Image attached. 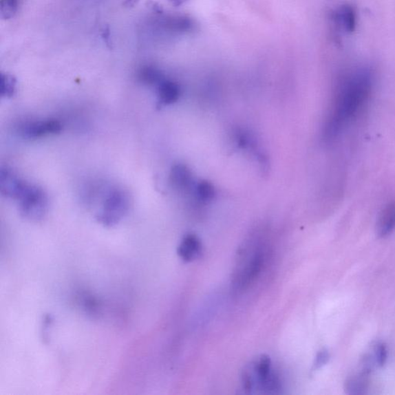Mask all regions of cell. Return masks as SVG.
I'll return each instance as SVG.
<instances>
[{
  "label": "cell",
  "instance_id": "cell-19",
  "mask_svg": "<svg viewBox=\"0 0 395 395\" xmlns=\"http://www.w3.org/2000/svg\"><path fill=\"white\" fill-rule=\"evenodd\" d=\"M101 36L102 39H103L104 42L106 43L107 47L112 49V41L109 28L106 27L103 30H102Z\"/></svg>",
  "mask_w": 395,
  "mask_h": 395
},
{
  "label": "cell",
  "instance_id": "cell-2",
  "mask_svg": "<svg viewBox=\"0 0 395 395\" xmlns=\"http://www.w3.org/2000/svg\"><path fill=\"white\" fill-rule=\"evenodd\" d=\"M244 390L253 394L260 392L266 394L281 392L283 383L280 376L273 367L268 356L262 355L248 366L243 374Z\"/></svg>",
  "mask_w": 395,
  "mask_h": 395
},
{
  "label": "cell",
  "instance_id": "cell-4",
  "mask_svg": "<svg viewBox=\"0 0 395 395\" xmlns=\"http://www.w3.org/2000/svg\"><path fill=\"white\" fill-rule=\"evenodd\" d=\"M129 196L122 189L114 188L108 191L96 218L101 225L112 227L118 224L129 213Z\"/></svg>",
  "mask_w": 395,
  "mask_h": 395
},
{
  "label": "cell",
  "instance_id": "cell-14",
  "mask_svg": "<svg viewBox=\"0 0 395 395\" xmlns=\"http://www.w3.org/2000/svg\"><path fill=\"white\" fill-rule=\"evenodd\" d=\"M17 80L14 76L9 74H1L0 76V94L2 98H10L16 93Z\"/></svg>",
  "mask_w": 395,
  "mask_h": 395
},
{
  "label": "cell",
  "instance_id": "cell-15",
  "mask_svg": "<svg viewBox=\"0 0 395 395\" xmlns=\"http://www.w3.org/2000/svg\"><path fill=\"white\" fill-rule=\"evenodd\" d=\"M196 193L201 201L209 202L213 199L215 195V191L211 183L201 182L198 184Z\"/></svg>",
  "mask_w": 395,
  "mask_h": 395
},
{
  "label": "cell",
  "instance_id": "cell-6",
  "mask_svg": "<svg viewBox=\"0 0 395 395\" xmlns=\"http://www.w3.org/2000/svg\"><path fill=\"white\" fill-rule=\"evenodd\" d=\"M63 130V125L56 119L33 120L23 124L19 131L25 139H37L48 136L57 135Z\"/></svg>",
  "mask_w": 395,
  "mask_h": 395
},
{
  "label": "cell",
  "instance_id": "cell-18",
  "mask_svg": "<svg viewBox=\"0 0 395 395\" xmlns=\"http://www.w3.org/2000/svg\"><path fill=\"white\" fill-rule=\"evenodd\" d=\"M330 359L329 352L326 349H323L318 352L313 365V371L318 370L327 364Z\"/></svg>",
  "mask_w": 395,
  "mask_h": 395
},
{
  "label": "cell",
  "instance_id": "cell-16",
  "mask_svg": "<svg viewBox=\"0 0 395 395\" xmlns=\"http://www.w3.org/2000/svg\"><path fill=\"white\" fill-rule=\"evenodd\" d=\"M19 1L20 0H1V17L3 20H10L14 17L17 12Z\"/></svg>",
  "mask_w": 395,
  "mask_h": 395
},
{
  "label": "cell",
  "instance_id": "cell-8",
  "mask_svg": "<svg viewBox=\"0 0 395 395\" xmlns=\"http://www.w3.org/2000/svg\"><path fill=\"white\" fill-rule=\"evenodd\" d=\"M25 182L11 169L2 168L0 171V191L3 196L16 200Z\"/></svg>",
  "mask_w": 395,
  "mask_h": 395
},
{
  "label": "cell",
  "instance_id": "cell-9",
  "mask_svg": "<svg viewBox=\"0 0 395 395\" xmlns=\"http://www.w3.org/2000/svg\"><path fill=\"white\" fill-rule=\"evenodd\" d=\"M202 252L201 240L194 234H187L182 238L178 247V255L184 262H193L199 258Z\"/></svg>",
  "mask_w": 395,
  "mask_h": 395
},
{
  "label": "cell",
  "instance_id": "cell-3",
  "mask_svg": "<svg viewBox=\"0 0 395 395\" xmlns=\"http://www.w3.org/2000/svg\"><path fill=\"white\" fill-rule=\"evenodd\" d=\"M266 263V251L257 246L245 250L240 259L233 279V289L235 292H243L257 281L262 273Z\"/></svg>",
  "mask_w": 395,
  "mask_h": 395
},
{
  "label": "cell",
  "instance_id": "cell-20",
  "mask_svg": "<svg viewBox=\"0 0 395 395\" xmlns=\"http://www.w3.org/2000/svg\"><path fill=\"white\" fill-rule=\"evenodd\" d=\"M139 0H125L123 3V6L126 8H131L133 6H135L136 4L138 3Z\"/></svg>",
  "mask_w": 395,
  "mask_h": 395
},
{
  "label": "cell",
  "instance_id": "cell-1",
  "mask_svg": "<svg viewBox=\"0 0 395 395\" xmlns=\"http://www.w3.org/2000/svg\"><path fill=\"white\" fill-rule=\"evenodd\" d=\"M372 85V76L366 69L355 70L343 76L327 127V136H335L343 125L359 113L370 94Z\"/></svg>",
  "mask_w": 395,
  "mask_h": 395
},
{
  "label": "cell",
  "instance_id": "cell-7",
  "mask_svg": "<svg viewBox=\"0 0 395 395\" xmlns=\"http://www.w3.org/2000/svg\"><path fill=\"white\" fill-rule=\"evenodd\" d=\"M333 21L343 33L352 34L356 25V10L352 5L343 4L334 12Z\"/></svg>",
  "mask_w": 395,
  "mask_h": 395
},
{
  "label": "cell",
  "instance_id": "cell-11",
  "mask_svg": "<svg viewBox=\"0 0 395 395\" xmlns=\"http://www.w3.org/2000/svg\"><path fill=\"white\" fill-rule=\"evenodd\" d=\"M180 97V88L176 83L163 80L158 85V105L167 106L175 103Z\"/></svg>",
  "mask_w": 395,
  "mask_h": 395
},
{
  "label": "cell",
  "instance_id": "cell-13",
  "mask_svg": "<svg viewBox=\"0 0 395 395\" xmlns=\"http://www.w3.org/2000/svg\"><path fill=\"white\" fill-rule=\"evenodd\" d=\"M138 78L146 85H158L164 80L162 74L156 67L145 66L139 70Z\"/></svg>",
  "mask_w": 395,
  "mask_h": 395
},
{
  "label": "cell",
  "instance_id": "cell-10",
  "mask_svg": "<svg viewBox=\"0 0 395 395\" xmlns=\"http://www.w3.org/2000/svg\"><path fill=\"white\" fill-rule=\"evenodd\" d=\"M395 229V201L386 205L381 212L376 225V234L379 238H385Z\"/></svg>",
  "mask_w": 395,
  "mask_h": 395
},
{
  "label": "cell",
  "instance_id": "cell-12",
  "mask_svg": "<svg viewBox=\"0 0 395 395\" xmlns=\"http://www.w3.org/2000/svg\"><path fill=\"white\" fill-rule=\"evenodd\" d=\"M170 182L175 189L184 192L192 186V173L186 165L175 164L171 170Z\"/></svg>",
  "mask_w": 395,
  "mask_h": 395
},
{
  "label": "cell",
  "instance_id": "cell-17",
  "mask_svg": "<svg viewBox=\"0 0 395 395\" xmlns=\"http://www.w3.org/2000/svg\"><path fill=\"white\" fill-rule=\"evenodd\" d=\"M374 359L376 365L383 367L387 359V350L385 343H379L374 349Z\"/></svg>",
  "mask_w": 395,
  "mask_h": 395
},
{
  "label": "cell",
  "instance_id": "cell-5",
  "mask_svg": "<svg viewBox=\"0 0 395 395\" xmlns=\"http://www.w3.org/2000/svg\"><path fill=\"white\" fill-rule=\"evenodd\" d=\"M16 200L19 211L25 219L37 222L42 220L47 213V195L41 188L34 184L25 182Z\"/></svg>",
  "mask_w": 395,
  "mask_h": 395
}]
</instances>
